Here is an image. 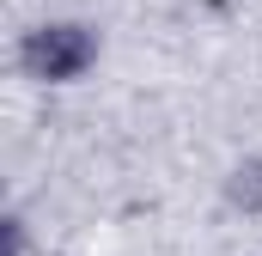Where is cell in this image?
Returning a JSON list of instances; mask_svg holds the SVG:
<instances>
[{
	"label": "cell",
	"mask_w": 262,
	"mask_h": 256,
	"mask_svg": "<svg viewBox=\"0 0 262 256\" xmlns=\"http://www.w3.org/2000/svg\"><path fill=\"white\" fill-rule=\"evenodd\" d=\"M79 55H85V43H73V31H49V37H37V49H31V61L49 67V73L79 67Z\"/></svg>",
	"instance_id": "6da1fadb"
}]
</instances>
